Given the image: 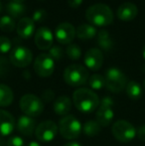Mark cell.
I'll list each match as a JSON object with an SVG mask.
<instances>
[{"label":"cell","instance_id":"cell-1","mask_svg":"<svg viewBox=\"0 0 145 146\" xmlns=\"http://www.w3.org/2000/svg\"><path fill=\"white\" fill-rule=\"evenodd\" d=\"M73 102L77 110L81 112L91 113L99 108V98L93 90L81 88L75 90L73 94Z\"/></svg>","mask_w":145,"mask_h":146},{"label":"cell","instance_id":"cell-2","mask_svg":"<svg viewBox=\"0 0 145 146\" xmlns=\"http://www.w3.org/2000/svg\"><path fill=\"white\" fill-rule=\"evenodd\" d=\"M85 19L93 26L105 27L113 22V13L107 4L97 3L87 8L85 11Z\"/></svg>","mask_w":145,"mask_h":146},{"label":"cell","instance_id":"cell-3","mask_svg":"<svg viewBox=\"0 0 145 146\" xmlns=\"http://www.w3.org/2000/svg\"><path fill=\"white\" fill-rule=\"evenodd\" d=\"M89 71L79 64H73L64 71V80L71 87H81L89 81Z\"/></svg>","mask_w":145,"mask_h":146},{"label":"cell","instance_id":"cell-4","mask_svg":"<svg viewBox=\"0 0 145 146\" xmlns=\"http://www.w3.org/2000/svg\"><path fill=\"white\" fill-rule=\"evenodd\" d=\"M58 127L62 137L68 140L77 138L83 130V126L79 120L73 115L64 116L59 122Z\"/></svg>","mask_w":145,"mask_h":146},{"label":"cell","instance_id":"cell-5","mask_svg":"<svg viewBox=\"0 0 145 146\" xmlns=\"http://www.w3.org/2000/svg\"><path fill=\"white\" fill-rule=\"evenodd\" d=\"M105 88L109 92H122L126 88L127 85V79L123 72L120 71L117 68H109L107 71L105 76Z\"/></svg>","mask_w":145,"mask_h":146},{"label":"cell","instance_id":"cell-6","mask_svg":"<svg viewBox=\"0 0 145 146\" xmlns=\"http://www.w3.org/2000/svg\"><path fill=\"white\" fill-rule=\"evenodd\" d=\"M20 108L25 115L30 117H37L41 115L44 110V104L42 100L35 94H28L20 98Z\"/></svg>","mask_w":145,"mask_h":146},{"label":"cell","instance_id":"cell-7","mask_svg":"<svg viewBox=\"0 0 145 146\" xmlns=\"http://www.w3.org/2000/svg\"><path fill=\"white\" fill-rule=\"evenodd\" d=\"M111 133L117 141L127 143L136 136V129L129 121L120 119L112 124Z\"/></svg>","mask_w":145,"mask_h":146},{"label":"cell","instance_id":"cell-8","mask_svg":"<svg viewBox=\"0 0 145 146\" xmlns=\"http://www.w3.org/2000/svg\"><path fill=\"white\" fill-rule=\"evenodd\" d=\"M113 100L110 96H105L103 100L99 102V106L97 110V121L99 123L101 126H109L111 123L112 119L114 117L113 112Z\"/></svg>","mask_w":145,"mask_h":146},{"label":"cell","instance_id":"cell-9","mask_svg":"<svg viewBox=\"0 0 145 146\" xmlns=\"http://www.w3.org/2000/svg\"><path fill=\"white\" fill-rule=\"evenodd\" d=\"M59 127L52 120H44L37 125L35 134L41 142H50L57 136Z\"/></svg>","mask_w":145,"mask_h":146},{"label":"cell","instance_id":"cell-10","mask_svg":"<svg viewBox=\"0 0 145 146\" xmlns=\"http://www.w3.org/2000/svg\"><path fill=\"white\" fill-rule=\"evenodd\" d=\"M34 71L39 77H50L55 71V61L49 54H40L34 62Z\"/></svg>","mask_w":145,"mask_h":146},{"label":"cell","instance_id":"cell-11","mask_svg":"<svg viewBox=\"0 0 145 146\" xmlns=\"http://www.w3.org/2000/svg\"><path fill=\"white\" fill-rule=\"evenodd\" d=\"M33 54L26 47L17 46L10 53V62L17 68H26L32 63Z\"/></svg>","mask_w":145,"mask_h":146},{"label":"cell","instance_id":"cell-12","mask_svg":"<svg viewBox=\"0 0 145 146\" xmlns=\"http://www.w3.org/2000/svg\"><path fill=\"white\" fill-rule=\"evenodd\" d=\"M75 37V28L69 22H62L56 27L55 38L60 44L70 45Z\"/></svg>","mask_w":145,"mask_h":146},{"label":"cell","instance_id":"cell-13","mask_svg":"<svg viewBox=\"0 0 145 146\" xmlns=\"http://www.w3.org/2000/svg\"><path fill=\"white\" fill-rule=\"evenodd\" d=\"M54 36L49 28L41 27L36 31L35 34V44L37 48L42 51L49 50L53 46Z\"/></svg>","mask_w":145,"mask_h":146},{"label":"cell","instance_id":"cell-14","mask_svg":"<svg viewBox=\"0 0 145 146\" xmlns=\"http://www.w3.org/2000/svg\"><path fill=\"white\" fill-rule=\"evenodd\" d=\"M103 64V54L99 49L91 48L85 55V65L91 71H99Z\"/></svg>","mask_w":145,"mask_h":146},{"label":"cell","instance_id":"cell-15","mask_svg":"<svg viewBox=\"0 0 145 146\" xmlns=\"http://www.w3.org/2000/svg\"><path fill=\"white\" fill-rule=\"evenodd\" d=\"M16 127V120L9 111L0 110V136H9Z\"/></svg>","mask_w":145,"mask_h":146},{"label":"cell","instance_id":"cell-16","mask_svg":"<svg viewBox=\"0 0 145 146\" xmlns=\"http://www.w3.org/2000/svg\"><path fill=\"white\" fill-rule=\"evenodd\" d=\"M16 31L22 39H30L35 32V22L32 18L23 17L19 20L16 26Z\"/></svg>","mask_w":145,"mask_h":146},{"label":"cell","instance_id":"cell-17","mask_svg":"<svg viewBox=\"0 0 145 146\" xmlns=\"http://www.w3.org/2000/svg\"><path fill=\"white\" fill-rule=\"evenodd\" d=\"M117 17L121 21L129 22L132 21L138 14V8L134 3L131 2H124L117 8Z\"/></svg>","mask_w":145,"mask_h":146},{"label":"cell","instance_id":"cell-18","mask_svg":"<svg viewBox=\"0 0 145 146\" xmlns=\"http://www.w3.org/2000/svg\"><path fill=\"white\" fill-rule=\"evenodd\" d=\"M17 130L25 136H31L36 129V121L33 117L27 115H22L19 117L16 123Z\"/></svg>","mask_w":145,"mask_h":146},{"label":"cell","instance_id":"cell-19","mask_svg":"<svg viewBox=\"0 0 145 146\" xmlns=\"http://www.w3.org/2000/svg\"><path fill=\"white\" fill-rule=\"evenodd\" d=\"M53 108H54V111L56 114L66 116L68 115L71 108H72V100L69 96H61L55 100Z\"/></svg>","mask_w":145,"mask_h":146},{"label":"cell","instance_id":"cell-20","mask_svg":"<svg viewBox=\"0 0 145 146\" xmlns=\"http://www.w3.org/2000/svg\"><path fill=\"white\" fill-rule=\"evenodd\" d=\"M97 34L95 27L91 24H81L75 29V36L83 41L91 40L97 36Z\"/></svg>","mask_w":145,"mask_h":146},{"label":"cell","instance_id":"cell-21","mask_svg":"<svg viewBox=\"0 0 145 146\" xmlns=\"http://www.w3.org/2000/svg\"><path fill=\"white\" fill-rule=\"evenodd\" d=\"M14 94L11 88L4 84H0V108L9 106L13 102Z\"/></svg>","mask_w":145,"mask_h":146},{"label":"cell","instance_id":"cell-22","mask_svg":"<svg viewBox=\"0 0 145 146\" xmlns=\"http://www.w3.org/2000/svg\"><path fill=\"white\" fill-rule=\"evenodd\" d=\"M97 44L99 48L105 51H109L113 48V41L107 30H99L97 32Z\"/></svg>","mask_w":145,"mask_h":146},{"label":"cell","instance_id":"cell-23","mask_svg":"<svg viewBox=\"0 0 145 146\" xmlns=\"http://www.w3.org/2000/svg\"><path fill=\"white\" fill-rule=\"evenodd\" d=\"M6 12L11 18H20L26 12V7L19 2H8L6 5Z\"/></svg>","mask_w":145,"mask_h":146},{"label":"cell","instance_id":"cell-24","mask_svg":"<svg viewBox=\"0 0 145 146\" xmlns=\"http://www.w3.org/2000/svg\"><path fill=\"white\" fill-rule=\"evenodd\" d=\"M126 94L130 100H137L142 96V88L137 82L130 81L127 83L125 88Z\"/></svg>","mask_w":145,"mask_h":146},{"label":"cell","instance_id":"cell-25","mask_svg":"<svg viewBox=\"0 0 145 146\" xmlns=\"http://www.w3.org/2000/svg\"><path fill=\"white\" fill-rule=\"evenodd\" d=\"M101 126L99 125V123L97 120H87V122L83 124V131L87 136L89 137H93L95 135H97L101 132Z\"/></svg>","mask_w":145,"mask_h":146},{"label":"cell","instance_id":"cell-26","mask_svg":"<svg viewBox=\"0 0 145 146\" xmlns=\"http://www.w3.org/2000/svg\"><path fill=\"white\" fill-rule=\"evenodd\" d=\"M87 85L89 87L93 90H99L101 88H103L105 87V77L99 74H95V75L91 76L89 78V81H87Z\"/></svg>","mask_w":145,"mask_h":146},{"label":"cell","instance_id":"cell-27","mask_svg":"<svg viewBox=\"0 0 145 146\" xmlns=\"http://www.w3.org/2000/svg\"><path fill=\"white\" fill-rule=\"evenodd\" d=\"M15 28L16 24L13 18H11L8 15L0 17V29H1V31L10 33L13 30H15Z\"/></svg>","mask_w":145,"mask_h":146},{"label":"cell","instance_id":"cell-28","mask_svg":"<svg viewBox=\"0 0 145 146\" xmlns=\"http://www.w3.org/2000/svg\"><path fill=\"white\" fill-rule=\"evenodd\" d=\"M67 56L69 57L71 60H79L81 56V49L79 47V45L77 44H70L67 47Z\"/></svg>","mask_w":145,"mask_h":146},{"label":"cell","instance_id":"cell-29","mask_svg":"<svg viewBox=\"0 0 145 146\" xmlns=\"http://www.w3.org/2000/svg\"><path fill=\"white\" fill-rule=\"evenodd\" d=\"M12 48L11 41L5 36L0 37V54H6Z\"/></svg>","mask_w":145,"mask_h":146},{"label":"cell","instance_id":"cell-30","mask_svg":"<svg viewBox=\"0 0 145 146\" xmlns=\"http://www.w3.org/2000/svg\"><path fill=\"white\" fill-rule=\"evenodd\" d=\"M49 56L51 57L54 61H59L61 58L63 57V50L61 47L59 46H54L53 45L52 47H51L50 49H49Z\"/></svg>","mask_w":145,"mask_h":146},{"label":"cell","instance_id":"cell-31","mask_svg":"<svg viewBox=\"0 0 145 146\" xmlns=\"http://www.w3.org/2000/svg\"><path fill=\"white\" fill-rule=\"evenodd\" d=\"M6 146H25V141L20 136H11L6 142Z\"/></svg>","mask_w":145,"mask_h":146},{"label":"cell","instance_id":"cell-32","mask_svg":"<svg viewBox=\"0 0 145 146\" xmlns=\"http://www.w3.org/2000/svg\"><path fill=\"white\" fill-rule=\"evenodd\" d=\"M46 17H47V12L45 11L44 9H39L34 12L32 19H33L34 22H38L39 23V22L44 21V20L46 19Z\"/></svg>","mask_w":145,"mask_h":146},{"label":"cell","instance_id":"cell-33","mask_svg":"<svg viewBox=\"0 0 145 146\" xmlns=\"http://www.w3.org/2000/svg\"><path fill=\"white\" fill-rule=\"evenodd\" d=\"M136 134H137V137L140 139V140L145 141V124L141 125V126L137 129Z\"/></svg>","mask_w":145,"mask_h":146},{"label":"cell","instance_id":"cell-34","mask_svg":"<svg viewBox=\"0 0 145 146\" xmlns=\"http://www.w3.org/2000/svg\"><path fill=\"white\" fill-rule=\"evenodd\" d=\"M54 98V92H52L51 90H47L43 92V100H45L46 102H50V100H53Z\"/></svg>","mask_w":145,"mask_h":146},{"label":"cell","instance_id":"cell-35","mask_svg":"<svg viewBox=\"0 0 145 146\" xmlns=\"http://www.w3.org/2000/svg\"><path fill=\"white\" fill-rule=\"evenodd\" d=\"M83 0H68L69 6H71L72 8H77L83 4Z\"/></svg>","mask_w":145,"mask_h":146},{"label":"cell","instance_id":"cell-36","mask_svg":"<svg viewBox=\"0 0 145 146\" xmlns=\"http://www.w3.org/2000/svg\"><path fill=\"white\" fill-rule=\"evenodd\" d=\"M4 70H5V60L0 58V73H2Z\"/></svg>","mask_w":145,"mask_h":146},{"label":"cell","instance_id":"cell-37","mask_svg":"<svg viewBox=\"0 0 145 146\" xmlns=\"http://www.w3.org/2000/svg\"><path fill=\"white\" fill-rule=\"evenodd\" d=\"M64 146H81V145L77 142H69L67 144H65Z\"/></svg>","mask_w":145,"mask_h":146},{"label":"cell","instance_id":"cell-38","mask_svg":"<svg viewBox=\"0 0 145 146\" xmlns=\"http://www.w3.org/2000/svg\"><path fill=\"white\" fill-rule=\"evenodd\" d=\"M6 142H7V141L4 139V137L0 136V146H6Z\"/></svg>","mask_w":145,"mask_h":146},{"label":"cell","instance_id":"cell-39","mask_svg":"<svg viewBox=\"0 0 145 146\" xmlns=\"http://www.w3.org/2000/svg\"><path fill=\"white\" fill-rule=\"evenodd\" d=\"M27 146H41V144L38 142H36V141H32V142H30Z\"/></svg>","mask_w":145,"mask_h":146},{"label":"cell","instance_id":"cell-40","mask_svg":"<svg viewBox=\"0 0 145 146\" xmlns=\"http://www.w3.org/2000/svg\"><path fill=\"white\" fill-rule=\"evenodd\" d=\"M142 57H143V59L145 60V45L143 46V49H142Z\"/></svg>","mask_w":145,"mask_h":146},{"label":"cell","instance_id":"cell-41","mask_svg":"<svg viewBox=\"0 0 145 146\" xmlns=\"http://www.w3.org/2000/svg\"><path fill=\"white\" fill-rule=\"evenodd\" d=\"M10 2H19V3H22L24 0H9Z\"/></svg>","mask_w":145,"mask_h":146},{"label":"cell","instance_id":"cell-42","mask_svg":"<svg viewBox=\"0 0 145 146\" xmlns=\"http://www.w3.org/2000/svg\"><path fill=\"white\" fill-rule=\"evenodd\" d=\"M2 9H3V5H2V2H1V0H0V12L2 11Z\"/></svg>","mask_w":145,"mask_h":146},{"label":"cell","instance_id":"cell-43","mask_svg":"<svg viewBox=\"0 0 145 146\" xmlns=\"http://www.w3.org/2000/svg\"><path fill=\"white\" fill-rule=\"evenodd\" d=\"M143 88H144V90H145V80H144V82H143Z\"/></svg>","mask_w":145,"mask_h":146}]
</instances>
